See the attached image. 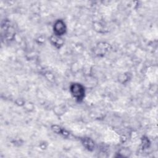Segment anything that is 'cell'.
<instances>
[{"label": "cell", "instance_id": "obj_1", "mask_svg": "<svg viewBox=\"0 0 158 158\" xmlns=\"http://www.w3.org/2000/svg\"><path fill=\"white\" fill-rule=\"evenodd\" d=\"M71 91L72 94L78 99H82L84 95V89L81 85L79 84H74L71 86Z\"/></svg>", "mask_w": 158, "mask_h": 158}, {"label": "cell", "instance_id": "obj_2", "mask_svg": "<svg viewBox=\"0 0 158 158\" xmlns=\"http://www.w3.org/2000/svg\"><path fill=\"white\" fill-rule=\"evenodd\" d=\"M56 33L58 35H60L62 33H64V24L63 22H62L61 21H59L58 22H57L56 23L55 25V29H54Z\"/></svg>", "mask_w": 158, "mask_h": 158}]
</instances>
